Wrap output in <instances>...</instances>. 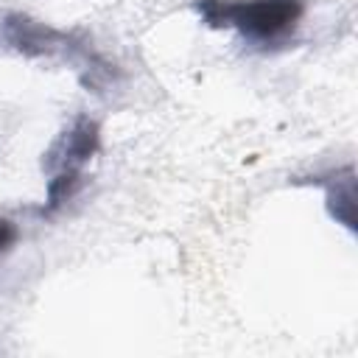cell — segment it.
<instances>
[{"mask_svg":"<svg viewBox=\"0 0 358 358\" xmlns=\"http://www.w3.org/2000/svg\"><path fill=\"white\" fill-rule=\"evenodd\" d=\"M17 238H20V229H17V224H14L11 218L0 215V257H3V255H8V252L14 249Z\"/></svg>","mask_w":358,"mask_h":358,"instance_id":"5","label":"cell"},{"mask_svg":"<svg viewBox=\"0 0 358 358\" xmlns=\"http://www.w3.org/2000/svg\"><path fill=\"white\" fill-rule=\"evenodd\" d=\"M313 185L324 187V207L336 224L347 232H355V171L352 165L310 176Z\"/></svg>","mask_w":358,"mask_h":358,"instance_id":"3","label":"cell"},{"mask_svg":"<svg viewBox=\"0 0 358 358\" xmlns=\"http://www.w3.org/2000/svg\"><path fill=\"white\" fill-rule=\"evenodd\" d=\"M193 8L210 28H235L255 45H280L296 31L305 0H193Z\"/></svg>","mask_w":358,"mask_h":358,"instance_id":"1","label":"cell"},{"mask_svg":"<svg viewBox=\"0 0 358 358\" xmlns=\"http://www.w3.org/2000/svg\"><path fill=\"white\" fill-rule=\"evenodd\" d=\"M98 145H101V129H98V123L90 120L87 115H81L50 145V151L42 159V168L50 171V173H56V171H81L95 157Z\"/></svg>","mask_w":358,"mask_h":358,"instance_id":"2","label":"cell"},{"mask_svg":"<svg viewBox=\"0 0 358 358\" xmlns=\"http://www.w3.org/2000/svg\"><path fill=\"white\" fill-rule=\"evenodd\" d=\"M78 187H81V171H56L48 182V204L42 207V215L56 213L64 201L76 196Z\"/></svg>","mask_w":358,"mask_h":358,"instance_id":"4","label":"cell"}]
</instances>
